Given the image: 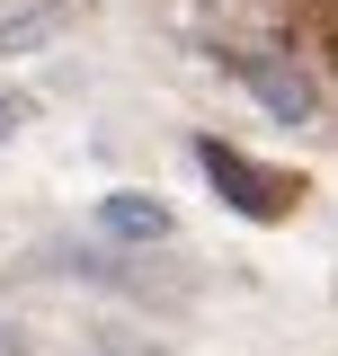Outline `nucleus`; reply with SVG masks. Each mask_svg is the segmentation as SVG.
<instances>
[{
  "instance_id": "39448f33",
  "label": "nucleus",
  "mask_w": 338,
  "mask_h": 356,
  "mask_svg": "<svg viewBox=\"0 0 338 356\" xmlns=\"http://www.w3.org/2000/svg\"><path fill=\"white\" fill-rule=\"evenodd\" d=\"M9 134H18V107H9V98H0V143H9Z\"/></svg>"
},
{
  "instance_id": "7ed1b4c3",
  "label": "nucleus",
  "mask_w": 338,
  "mask_h": 356,
  "mask_svg": "<svg viewBox=\"0 0 338 356\" xmlns=\"http://www.w3.org/2000/svg\"><path fill=\"white\" fill-rule=\"evenodd\" d=\"M98 232H107V241H169V205L143 196V187H116V196L98 205Z\"/></svg>"
},
{
  "instance_id": "20e7f679",
  "label": "nucleus",
  "mask_w": 338,
  "mask_h": 356,
  "mask_svg": "<svg viewBox=\"0 0 338 356\" xmlns=\"http://www.w3.org/2000/svg\"><path fill=\"white\" fill-rule=\"evenodd\" d=\"M63 27V0H0V54H27Z\"/></svg>"
},
{
  "instance_id": "f257e3e1",
  "label": "nucleus",
  "mask_w": 338,
  "mask_h": 356,
  "mask_svg": "<svg viewBox=\"0 0 338 356\" xmlns=\"http://www.w3.org/2000/svg\"><path fill=\"white\" fill-rule=\"evenodd\" d=\"M196 161H205V178L232 196V214H250V222H276L294 205V178H267L258 161H241L232 143H196Z\"/></svg>"
},
{
  "instance_id": "f03ea898",
  "label": "nucleus",
  "mask_w": 338,
  "mask_h": 356,
  "mask_svg": "<svg viewBox=\"0 0 338 356\" xmlns=\"http://www.w3.org/2000/svg\"><path fill=\"white\" fill-rule=\"evenodd\" d=\"M241 81H250V98L276 116V125H303V116H312V81H303L294 63H250Z\"/></svg>"
}]
</instances>
